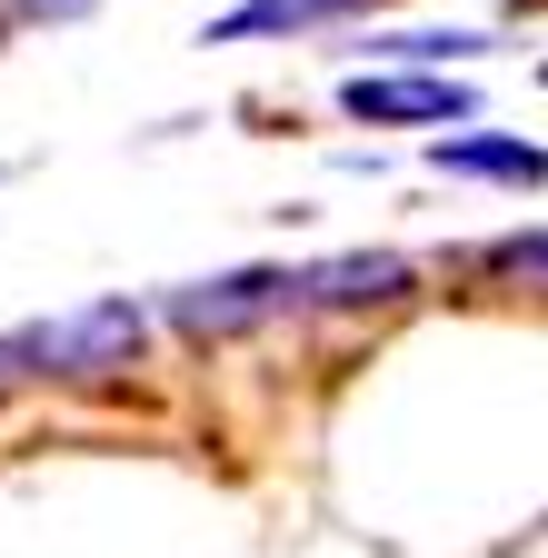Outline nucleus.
<instances>
[{
	"label": "nucleus",
	"mask_w": 548,
	"mask_h": 558,
	"mask_svg": "<svg viewBox=\"0 0 548 558\" xmlns=\"http://www.w3.org/2000/svg\"><path fill=\"white\" fill-rule=\"evenodd\" d=\"M0 379H11V369H0Z\"/></svg>",
	"instance_id": "9"
},
{
	"label": "nucleus",
	"mask_w": 548,
	"mask_h": 558,
	"mask_svg": "<svg viewBox=\"0 0 548 558\" xmlns=\"http://www.w3.org/2000/svg\"><path fill=\"white\" fill-rule=\"evenodd\" d=\"M379 60H419V70H449V60H478L489 40L478 31H389V40H369Z\"/></svg>",
	"instance_id": "7"
},
{
	"label": "nucleus",
	"mask_w": 548,
	"mask_h": 558,
	"mask_svg": "<svg viewBox=\"0 0 548 558\" xmlns=\"http://www.w3.org/2000/svg\"><path fill=\"white\" fill-rule=\"evenodd\" d=\"M429 160H439L449 180H509V190H538V180H548V150H538V140H499V130L429 140Z\"/></svg>",
	"instance_id": "5"
},
{
	"label": "nucleus",
	"mask_w": 548,
	"mask_h": 558,
	"mask_svg": "<svg viewBox=\"0 0 548 558\" xmlns=\"http://www.w3.org/2000/svg\"><path fill=\"white\" fill-rule=\"evenodd\" d=\"M489 269H499V279H538V290H548V230L499 240V250H489Z\"/></svg>",
	"instance_id": "8"
},
{
	"label": "nucleus",
	"mask_w": 548,
	"mask_h": 558,
	"mask_svg": "<svg viewBox=\"0 0 548 558\" xmlns=\"http://www.w3.org/2000/svg\"><path fill=\"white\" fill-rule=\"evenodd\" d=\"M150 339V310L141 300H90V310H60V319H31L0 339V369H31V379H110L141 360Z\"/></svg>",
	"instance_id": "1"
},
{
	"label": "nucleus",
	"mask_w": 548,
	"mask_h": 558,
	"mask_svg": "<svg viewBox=\"0 0 548 558\" xmlns=\"http://www.w3.org/2000/svg\"><path fill=\"white\" fill-rule=\"evenodd\" d=\"M309 310H369V300H399L409 290V259L389 250H350V259H319V269H290Z\"/></svg>",
	"instance_id": "4"
},
{
	"label": "nucleus",
	"mask_w": 548,
	"mask_h": 558,
	"mask_svg": "<svg viewBox=\"0 0 548 558\" xmlns=\"http://www.w3.org/2000/svg\"><path fill=\"white\" fill-rule=\"evenodd\" d=\"M329 21V0H240V11L210 21V40H269V31H309Z\"/></svg>",
	"instance_id": "6"
},
{
	"label": "nucleus",
	"mask_w": 548,
	"mask_h": 558,
	"mask_svg": "<svg viewBox=\"0 0 548 558\" xmlns=\"http://www.w3.org/2000/svg\"><path fill=\"white\" fill-rule=\"evenodd\" d=\"M339 110L350 120H468L478 100L459 81H429V70H350V81H339Z\"/></svg>",
	"instance_id": "3"
},
{
	"label": "nucleus",
	"mask_w": 548,
	"mask_h": 558,
	"mask_svg": "<svg viewBox=\"0 0 548 558\" xmlns=\"http://www.w3.org/2000/svg\"><path fill=\"white\" fill-rule=\"evenodd\" d=\"M300 279L290 269H220V279H190V290H170V319L190 339H230V329H259L269 310H290Z\"/></svg>",
	"instance_id": "2"
}]
</instances>
